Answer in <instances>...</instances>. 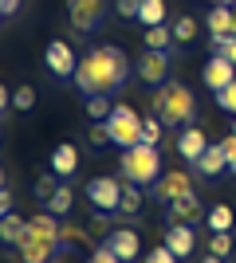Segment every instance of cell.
<instances>
[{"mask_svg": "<svg viewBox=\"0 0 236 263\" xmlns=\"http://www.w3.org/2000/svg\"><path fill=\"white\" fill-rule=\"evenodd\" d=\"M24 228H28V220L16 216V212H4V220H0V240L8 243V248H16V240L24 236Z\"/></svg>", "mask_w": 236, "mask_h": 263, "instance_id": "d6986e66", "label": "cell"}, {"mask_svg": "<svg viewBox=\"0 0 236 263\" xmlns=\"http://www.w3.org/2000/svg\"><path fill=\"white\" fill-rule=\"evenodd\" d=\"M87 200H90V209H99V212H118V204H122L118 177H95V181H87Z\"/></svg>", "mask_w": 236, "mask_h": 263, "instance_id": "8992f818", "label": "cell"}, {"mask_svg": "<svg viewBox=\"0 0 236 263\" xmlns=\"http://www.w3.org/2000/svg\"><path fill=\"white\" fill-rule=\"evenodd\" d=\"M221 145H225V154H228V161H232V157H236V134H228V138H225V142H221Z\"/></svg>", "mask_w": 236, "mask_h": 263, "instance_id": "f35d334b", "label": "cell"}, {"mask_svg": "<svg viewBox=\"0 0 236 263\" xmlns=\"http://www.w3.org/2000/svg\"><path fill=\"white\" fill-rule=\"evenodd\" d=\"M169 44H173V28H146V47L150 51H169Z\"/></svg>", "mask_w": 236, "mask_h": 263, "instance_id": "cb8c5ba5", "label": "cell"}, {"mask_svg": "<svg viewBox=\"0 0 236 263\" xmlns=\"http://www.w3.org/2000/svg\"><path fill=\"white\" fill-rule=\"evenodd\" d=\"M232 134H236V126H232Z\"/></svg>", "mask_w": 236, "mask_h": 263, "instance_id": "f6af8a7d", "label": "cell"}, {"mask_svg": "<svg viewBox=\"0 0 236 263\" xmlns=\"http://www.w3.org/2000/svg\"><path fill=\"white\" fill-rule=\"evenodd\" d=\"M16 252H20L24 263H51V255L59 252V240H51V236H44V232H35L28 224L24 236L16 240Z\"/></svg>", "mask_w": 236, "mask_h": 263, "instance_id": "5b68a950", "label": "cell"}, {"mask_svg": "<svg viewBox=\"0 0 236 263\" xmlns=\"http://www.w3.org/2000/svg\"><path fill=\"white\" fill-rule=\"evenodd\" d=\"M193 35H197V20H193V16H177V20H173V40H177V44H189Z\"/></svg>", "mask_w": 236, "mask_h": 263, "instance_id": "4316f807", "label": "cell"}, {"mask_svg": "<svg viewBox=\"0 0 236 263\" xmlns=\"http://www.w3.org/2000/svg\"><path fill=\"white\" fill-rule=\"evenodd\" d=\"M205 216V204L197 200V193H185L169 204V224H197Z\"/></svg>", "mask_w": 236, "mask_h": 263, "instance_id": "9a60e30c", "label": "cell"}, {"mask_svg": "<svg viewBox=\"0 0 236 263\" xmlns=\"http://www.w3.org/2000/svg\"><path fill=\"white\" fill-rule=\"evenodd\" d=\"M71 204H75V193H71L67 185H59V189H56V197L47 200L44 209H47V212H56V216H67V212H71Z\"/></svg>", "mask_w": 236, "mask_h": 263, "instance_id": "603a6c76", "label": "cell"}, {"mask_svg": "<svg viewBox=\"0 0 236 263\" xmlns=\"http://www.w3.org/2000/svg\"><path fill=\"white\" fill-rule=\"evenodd\" d=\"M130 79V55L114 44H99L90 47L83 59H79L75 71V87L83 95H111V90H122V83Z\"/></svg>", "mask_w": 236, "mask_h": 263, "instance_id": "6da1fadb", "label": "cell"}, {"mask_svg": "<svg viewBox=\"0 0 236 263\" xmlns=\"http://www.w3.org/2000/svg\"><path fill=\"white\" fill-rule=\"evenodd\" d=\"M169 248V252L177 255V259H189L193 248H197V232H193V224H169L166 228V240H161Z\"/></svg>", "mask_w": 236, "mask_h": 263, "instance_id": "5bb4252c", "label": "cell"}, {"mask_svg": "<svg viewBox=\"0 0 236 263\" xmlns=\"http://www.w3.org/2000/svg\"><path fill=\"white\" fill-rule=\"evenodd\" d=\"M228 169H232V173H236V157H232V161H228Z\"/></svg>", "mask_w": 236, "mask_h": 263, "instance_id": "ee69618b", "label": "cell"}, {"mask_svg": "<svg viewBox=\"0 0 236 263\" xmlns=\"http://www.w3.org/2000/svg\"><path fill=\"white\" fill-rule=\"evenodd\" d=\"M111 110H114L111 95H90V99H87V118H95V122H106V118H111Z\"/></svg>", "mask_w": 236, "mask_h": 263, "instance_id": "d4e9b609", "label": "cell"}, {"mask_svg": "<svg viewBox=\"0 0 236 263\" xmlns=\"http://www.w3.org/2000/svg\"><path fill=\"white\" fill-rule=\"evenodd\" d=\"M138 79L142 83H150V87H161V83H169V51H150L146 47V55L138 59Z\"/></svg>", "mask_w": 236, "mask_h": 263, "instance_id": "8fae6325", "label": "cell"}, {"mask_svg": "<svg viewBox=\"0 0 236 263\" xmlns=\"http://www.w3.org/2000/svg\"><path fill=\"white\" fill-rule=\"evenodd\" d=\"M87 263H122V259H118V255H114L111 248H106V243H102V248H95V252L87 255Z\"/></svg>", "mask_w": 236, "mask_h": 263, "instance_id": "d590c367", "label": "cell"}, {"mask_svg": "<svg viewBox=\"0 0 236 263\" xmlns=\"http://www.w3.org/2000/svg\"><path fill=\"white\" fill-rule=\"evenodd\" d=\"M197 173H205V177H216V173H225L228 169V154H225V145H209L201 154V161L193 165Z\"/></svg>", "mask_w": 236, "mask_h": 263, "instance_id": "ac0fdd59", "label": "cell"}, {"mask_svg": "<svg viewBox=\"0 0 236 263\" xmlns=\"http://www.w3.org/2000/svg\"><path fill=\"white\" fill-rule=\"evenodd\" d=\"M150 114H157L166 126L185 130V126H193V118H197V99H193V90L185 87V83H161V87L150 95Z\"/></svg>", "mask_w": 236, "mask_h": 263, "instance_id": "7a4b0ae2", "label": "cell"}, {"mask_svg": "<svg viewBox=\"0 0 236 263\" xmlns=\"http://www.w3.org/2000/svg\"><path fill=\"white\" fill-rule=\"evenodd\" d=\"M232 35H236V4H232Z\"/></svg>", "mask_w": 236, "mask_h": 263, "instance_id": "b9f144b4", "label": "cell"}, {"mask_svg": "<svg viewBox=\"0 0 236 263\" xmlns=\"http://www.w3.org/2000/svg\"><path fill=\"white\" fill-rule=\"evenodd\" d=\"M232 209L228 204H213V209L205 212V224H209V232H232Z\"/></svg>", "mask_w": 236, "mask_h": 263, "instance_id": "ffe728a7", "label": "cell"}, {"mask_svg": "<svg viewBox=\"0 0 236 263\" xmlns=\"http://www.w3.org/2000/svg\"><path fill=\"white\" fill-rule=\"evenodd\" d=\"M185 193H193V177L189 173H181V169H173V173H161L150 185V197L161 200V204H173L177 197H185Z\"/></svg>", "mask_w": 236, "mask_h": 263, "instance_id": "9c48e42d", "label": "cell"}, {"mask_svg": "<svg viewBox=\"0 0 236 263\" xmlns=\"http://www.w3.org/2000/svg\"><path fill=\"white\" fill-rule=\"evenodd\" d=\"M118 173H122V181H130V185H154L157 177H161V154H157V145L142 142V145L122 149Z\"/></svg>", "mask_w": 236, "mask_h": 263, "instance_id": "3957f363", "label": "cell"}, {"mask_svg": "<svg viewBox=\"0 0 236 263\" xmlns=\"http://www.w3.org/2000/svg\"><path fill=\"white\" fill-rule=\"evenodd\" d=\"M44 63L56 79H75V71H79V59H75L67 40H51V44L44 47Z\"/></svg>", "mask_w": 236, "mask_h": 263, "instance_id": "ba28073f", "label": "cell"}, {"mask_svg": "<svg viewBox=\"0 0 236 263\" xmlns=\"http://www.w3.org/2000/svg\"><path fill=\"white\" fill-rule=\"evenodd\" d=\"M216 106H221V110H228V114H236V79L228 83L225 90H216Z\"/></svg>", "mask_w": 236, "mask_h": 263, "instance_id": "4dcf8cb0", "label": "cell"}, {"mask_svg": "<svg viewBox=\"0 0 236 263\" xmlns=\"http://www.w3.org/2000/svg\"><path fill=\"white\" fill-rule=\"evenodd\" d=\"M201 263H225V259H221V255H213V252H209V255H205Z\"/></svg>", "mask_w": 236, "mask_h": 263, "instance_id": "60d3db41", "label": "cell"}, {"mask_svg": "<svg viewBox=\"0 0 236 263\" xmlns=\"http://www.w3.org/2000/svg\"><path fill=\"white\" fill-rule=\"evenodd\" d=\"M205 149H209V138H205L201 126H185V130H177V154H181V161L197 165Z\"/></svg>", "mask_w": 236, "mask_h": 263, "instance_id": "4fadbf2b", "label": "cell"}, {"mask_svg": "<svg viewBox=\"0 0 236 263\" xmlns=\"http://www.w3.org/2000/svg\"><path fill=\"white\" fill-rule=\"evenodd\" d=\"M106 16V0H67V20L75 32H95Z\"/></svg>", "mask_w": 236, "mask_h": 263, "instance_id": "52a82bcc", "label": "cell"}, {"mask_svg": "<svg viewBox=\"0 0 236 263\" xmlns=\"http://www.w3.org/2000/svg\"><path fill=\"white\" fill-rule=\"evenodd\" d=\"M75 169H79V149L71 142L56 145V149H51V173L56 177H71Z\"/></svg>", "mask_w": 236, "mask_h": 263, "instance_id": "2e32d148", "label": "cell"}, {"mask_svg": "<svg viewBox=\"0 0 236 263\" xmlns=\"http://www.w3.org/2000/svg\"><path fill=\"white\" fill-rule=\"evenodd\" d=\"M12 106H16V110H32V106H35V87L12 90Z\"/></svg>", "mask_w": 236, "mask_h": 263, "instance_id": "f546056e", "label": "cell"}, {"mask_svg": "<svg viewBox=\"0 0 236 263\" xmlns=\"http://www.w3.org/2000/svg\"><path fill=\"white\" fill-rule=\"evenodd\" d=\"M232 79H236V63L228 59V55L213 51V59H209V63L201 67V83H205V87H209V90L216 95V90H225L228 83H232Z\"/></svg>", "mask_w": 236, "mask_h": 263, "instance_id": "30bf717a", "label": "cell"}, {"mask_svg": "<svg viewBox=\"0 0 236 263\" xmlns=\"http://www.w3.org/2000/svg\"><path fill=\"white\" fill-rule=\"evenodd\" d=\"M56 189H59V185H56V173H40V181H35V197L47 204V200L56 197Z\"/></svg>", "mask_w": 236, "mask_h": 263, "instance_id": "f1b7e54d", "label": "cell"}, {"mask_svg": "<svg viewBox=\"0 0 236 263\" xmlns=\"http://www.w3.org/2000/svg\"><path fill=\"white\" fill-rule=\"evenodd\" d=\"M142 126H146V118H138V110H134V106L114 102L111 118H106V130H111V142L118 145V149L142 145Z\"/></svg>", "mask_w": 236, "mask_h": 263, "instance_id": "277c9868", "label": "cell"}, {"mask_svg": "<svg viewBox=\"0 0 236 263\" xmlns=\"http://www.w3.org/2000/svg\"><path fill=\"white\" fill-rule=\"evenodd\" d=\"M161 134H166V122L157 118V114H146V126H142V142H146V145H157V142H161Z\"/></svg>", "mask_w": 236, "mask_h": 263, "instance_id": "484cf974", "label": "cell"}, {"mask_svg": "<svg viewBox=\"0 0 236 263\" xmlns=\"http://www.w3.org/2000/svg\"><path fill=\"white\" fill-rule=\"evenodd\" d=\"M106 248H111L122 263H134L138 255H142V236H138L134 228H114L111 236H106Z\"/></svg>", "mask_w": 236, "mask_h": 263, "instance_id": "7c38bea8", "label": "cell"}, {"mask_svg": "<svg viewBox=\"0 0 236 263\" xmlns=\"http://www.w3.org/2000/svg\"><path fill=\"white\" fill-rule=\"evenodd\" d=\"M0 212H12V189H0Z\"/></svg>", "mask_w": 236, "mask_h": 263, "instance_id": "74e56055", "label": "cell"}, {"mask_svg": "<svg viewBox=\"0 0 236 263\" xmlns=\"http://www.w3.org/2000/svg\"><path fill=\"white\" fill-rule=\"evenodd\" d=\"M209 4H236V0H209Z\"/></svg>", "mask_w": 236, "mask_h": 263, "instance_id": "7bdbcfd3", "label": "cell"}, {"mask_svg": "<svg viewBox=\"0 0 236 263\" xmlns=\"http://www.w3.org/2000/svg\"><path fill=\"white\" fill-rule=\"evenodd\" d=\"M138 8H142V0H118V16L126 20H138Z\"/></svg>", "mask_w": 236, "mask_h": 263, "instance_id": "8d00e7d4", "label": "cell"}, {"mask_svg": "<svg viewBox=\"0 0 236 263\" xmlns=\"http://www.w3.org/2000/svg\"><path fill=\"white\" fill-rule=\"evenodd\" d=\"M87 138H90V145H106L111 142V130H106V122H95L87 130Z\"/></svg>", "mask_w": 236, "mask_h": 263, "instance_id": "836d02e7", "label": "cell"}, {"mask_svg": "<svg viewBox=\"0 0 236 263\" xmlns=\"http://www.w3.org/2000/svg\"><path fill=\"white\" fill-rule=\"evenodd\" d=\"M146 263H177V255H173V252L166 248V243H161V248H150Z\"/></svg>", "mask_w": 236, "mask_h": 263, "instance_id": "e575fe53", "label": "cell"}, {"mask_svg": "<svg viewBox=\"0 0 236 263\" xmlns=\"http://www.w3.org/2000/svg\"><path fill=\"white\" fill-rule=\"evenodd\" d=\"M16 8H20V0H0V12H4V16H16Z\"/></svg>", "mask_w": 236, "mask_h": 263, "instance_id": "ab89813d", "label": "cell"}, {"mask_svg": "<svg viewBox=\"0 0 236 263\" xmlns=\"http://www.w3.org/2000/svg\"><path fill=\"white\" fill-rule=\"evenodd\" d=\"M138 20L146 24V28H157V24H166V0H142V8H138Z\"/></svg>", "mask_w": 236, "mask_h": 263, "instance_id": "44dd1931", "label": "cell"}, {"mask_svg": "<svg viewBox=\"0 0 236 263\" xmlns=\"http://www.w3.org/2000/svg\"><path fill=\"white\" fill-rule=\"evenodd\" d=\"M209 35L221 40V35H232V4H213L209 8V20H205Z\"/></svg>", "mask_w": 236, "mask_h": 263, "instance_id": "e0dca14e", "label": "cell"}, {"mask_svg": "<svg viewBox=\"0 0 236 263\" xmlns=\"http://www.w3.org/2000/svg\"><path fill=\"white\" fill-rule=\"evenodd\" d=\"M142 200H146V197H142V189L126 181V185H122V204H118V216H138Z\"/></svg>", "mask_w": 236, "mask_h": 263, "instance_id": "7402d4cb", "label": "cell"}, {"mask_svg": "<svg viewBox=\"0 0 236 263\" xmlns=\"http://www.w3.org/2000/svg\"><path fill=\"white\" fill-rule=\"evenodd\" d=\"M87 240V232L83 228H75V224H63V240H59V252H67L71 243H83Z\"/></svg>", "mask_w": 236, "mask_h": 263, "instance_id": "1f68e13d", "label": "cell"}, {"mask_svg": "<svg viewBox=\"0 0 236 263\" xmlns=\"http://www.w3.org/2000/svg\"><path fill=\"white\" fill-rule=\"evenodd\" d=\"M213 51L228 55V59L236 63V35H221V40H213Z\"/></svg>", "mask_w": 236, "mask_h": 263, "instance_id": "d6a6232c", "label": "cell"}, {"mask_svg": "<svg viewBox=\"0 0 236 263\" xmlns=\"http://www.w3.org/2000/svg\"><path fill=\"white\" fill-rule=\"evenodd\" d=\"M209 252L221 255V259H228V255H232V236H228V232H213V240H209Z\"/></svg>", "mask_w": 236, "mask_h": 263, "instance_id": "83f0119b", "label": "cell"}]
</instances>
